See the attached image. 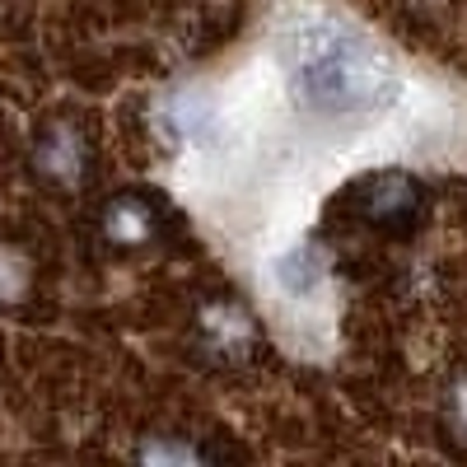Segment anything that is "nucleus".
<instances>
[{
  "label": "nucleus",
  "mask_w": 467,
  "mask_h": 467,
  "mask_svg": "<svg viewBox=\"0 0 467 467\" xmlns=\"http://www.w3.org/2000/svg\"><path fill=\"white\" fill-rule=\"evenodd\" d=\"M420 206H425L420 182L407 173H374L360 187V215H365V224H374L383 234H407L420 220Z\"/></svg>",
  "instance_id": "2"
},
{
  "label": "nucleus",
  "mask_w": 467,
  "mask_h": 467,
  "mask_svg": "<svg viewBox=\"0 0 467 467\" xmlns=\"http://www.w3.org/2000/svg\"><path fill=\"white\" fill-rule=\"evenodd\" d=\"M154 229H160V215H154V206H150L145 197H122V202H112V211H108V234H112V244L136 248V244L150 239Z\"/></svg>",
  "instance_id": "3"
},
{
  "label": "nucleus",
  "mask_w": 467,
  "mask_h": 467,
  "mask_svg": "<svg viewBox=\"0 0 467 467\" xmlns=\"http://www.w3.org/2000/svg\"><path fill=\"white\" fill-rule=\"evenodd\" d=\"M285 75L304 108L318 117H374L398 99V75L356 28L314 19L285 37Z\"/></svg>",
  "instance_id": "1"
},
{
  "label": "nucleus",
  "mask_w": 467,
  "mask_h": 467,
  "mask_svg": "<svg viewBox=\"0 0 467 467\" xmlns=\"http://www.w3.org/2000/svg\"><path fill=\"white\" fill-rule=\"evenodd\" d=\"M202 327H206V346L215 356H244L253 341V323L244 308H211Z\"/></svg>",
  "instance_id": "4"
},
{
  "label": "nucleus",
  "mask_w": 467,
  "mask_h": 467,
  "mask_svg": "<svg viewBox=\"0 0 467 467\" xmlns=\"http://www.w3.org/2000/svg\"><path fill=\"white\" fill-rule=\"evenodd\" d=\"M453 407H458V425H462V431H467V383H462L458 393H453Z\"/></svg>",
  "instance_id": "5"
}]
</instances>
